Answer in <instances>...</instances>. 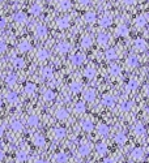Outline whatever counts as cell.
<instances>
[{
    "label": "cell",
    "mask_w": 149,
    "mask_h": 163,
    "mask_svg": "<svg viewBox=\"0 0 149 163\" xmlns=\"http://www.w3.org/2000/svg\"><path fill=\"white\" fill-rule=\"evenodd\" d=\"M34 34L37 38H46L47 34H49V29H47V26L46 25H43V24H38L37 26H35V29H34Z\"/></svg>",
    "instance_id": "1"
},
{
    "label": "cell",
    "mask_w": 149,
    "mask_h": 163,
    "mask_svg": "<svg viewBox=\"0 0 149 163\" xmlns=\"http://www.w3.org/2000/svg\"><path fill=\"white\" fill-rule=\"evenodd\" d=\"M56 25H58L59 29H67V27H69V25H71V17L69 16H61V17H59L56 20Z\"/></svg>",
    "instance_id": "2"
},
{
    "label": "cell",
    "mask_w": 149,
    "mask_h": 163,
    "mask_svg": "<svg viewBox=\"0 0 149 163\" xmlns=\"http://www.w3.org/2000/svg\"><path fill=\"white\" fill-rule=\"evenodd\" d=\"M84 61H85V55L81 54V52H76V54L71 56V63L75 67H78L81 64H84Z\"/></svg>",
    "instance_id": "3"
},
{
    "label": "cell",
    "mask_w": 149,
    "mask_h": 163,
    "mask_svg": "<svg viewBox=\"0 0 149 163\" xmlns=\"http://www.w3.org/2000/svg\"><path fill=\"white\" fill-rule=\"evenodd\" d=\"M115 34H117V37H128L130 29H128L127 25L120 24V25H118V27L115 29Z\"/></svg>",
    "instance_id": "4"
},
{
    "label": "cell",
    "mask_w": 149,
    "mask_h": 163,
    "mask_svg": "<svg viewBox=\"0 0 149 163\" xmlns=\"http://www.w3.org/2000/svg\"><path fill=\"white\" fill-rule=\"evenodd\" d=\"M41 76L44 80H51V78L54 77V69H52L51 67H42Z\"/></svg>",
    "instance_id": "5"
},
{
    "label": "cell",
    "mask_w": 149,
    "mask_h": 163,
    "mask_svg": "<svg viewBox=\"0 0 149 163\" xmlns=\"http://www.w3.org/2000/svg\"><path fill=\"white\" fill-rule=\"evenodd\" d=\"M69 48H71V46H69L68 42H59L58 44H56V51L59 52V54L61 55H66L67 52L69 51Z\"/></svg>",
    "instance_id": "6"
},
{
    "label": "cell",
    "mask_w": 149,
    "mask_h": 163,
    "mask_svg": "<svg viewBox=\"0 0 149 163\" xmlns=\"http://www.w3.org/2000/svg\"><path fill=\"white\" fill-rule=\"evenodd\" d=\"M98 24H100L101 27H110L112 25V17L110 15H103L102 17L100 18Z\"/></svg>",
    "instance_id": "7"
},
{
    "label": "cell",
    "mask_w": 149,
    "mask_h": 163,
    "mask_svg": "<svg viewBox=\"0 0 149 163\" xmlns=\"http://www.w3.org/2000/svg\"><path fill=\"white\" fill-rule=\"evenodd\" d=\"M147 41L143 38H136L135 39V48L139 52H144L147 50Z\"/></svg>",
    "instance_id": "8"
},
{
    "label": "cell",
    "mask_w": 149,
    "mask_h": 163,
    "mask_svg": "<svg viewBox=\"0 0 149 163\" xmlns=\"http://www.w3.org/2000/svg\"><path fill=\"white\" fill-rule=\"evenodd\" d=\"M102 105L106 107H114L115 106V98L110 94H103L102 95Z\"/></svg>",
    "instance_id": "9"
},
{
    "label": "cell",
    "mask_w": 149,
    "mask_h": 163,
    "mask_svg": "<svg viewBox=\"0 0 149 163\" xmlns=\"http://www.w3.org/2000/svg\"><path fill=\"white\" fill-rule=\"evenodd\" d=\"M97 42H98V44L102 47L107 46V43L110 42V35H109L107 33H100L97 37Z\"/></svg>",
    "instance_id": "10"
},
{
    "label": "cell",
    "mask_w": 149,
    "mask_h": 163,
    "mask_svg": "<svg viewBox=\"0 0 149 163\" xmlns=\"http://www.w3.org/2000/svg\"><path fill=\"white\" fill-rule=\"evenodd\" d=\"M126 64H127L130 68H136V67H139L140 60L136 55H130L127 59H126Z\"/></svg>",
    "instance_id": "11"
},
{
    "label": "cell",
    "mask_w": 149,
    "mask_h": 163,
    "mask_svg": "<svg viewBox=\"0 0 149 163\" xmlns=\"http://www.w3.org/2000/svg\"><path fill=\"white\" fill-rule=\"evenodd\" d=\"M55 116H56V119H59V120H67L68 119V116H69V112H68V110L67 108L60 107V108L56 110Z\"/></svg>",
    "instance_id": "12"
},
{
    "label": "cell",
    "mask_w": 149,
    "mask_h": 163,
    "mask_svg": "<svg viewBox=\"0 0 149 163\" xmlns=\"http://www.w3.org/2000/svg\"><path fill=\"white\" fill-rule=\"evenodd\" d=\"M131 155H132V158L136 159V161H141V159L144 158V155H145L144 149L143 148H135L133 150H132Z\"/></svg>",
    "instance_id": "13"
},
{
    "label": "cell",
    "mask_w": 149,
    "mask_h": 163,
    "mask_svg": "<svg viewBox=\"0 0 149 163\" xmlns=\"http://www.w3.org/2000/svg\"><path fill=\"white\" fill-rule=\"evenodd\" d=\"M80 44H81V47H84V48H90L92 44H93V39H92L90 35L85 34V35H83V38H81Z\"/></svg>",
    "instance_id": "14"
},
{
    "label": "cell",
    "mask_w": 149,
    "mask_h": 163,
    "mask_svg": "<svg viewBox=\"0 0 149 163\" xmlns=\"http://www.w3.org/2000/svg\"><path fill=\"white\" fill-rule=\"evenodd\" d=\"M135 24H136L137 27H144L145 25L148 24V16L145 15H139L136 18H135Z\"/></svg>",
    "instance_id": "15"
},
{
    "label": "cell",
    "mask_w": 149,
    "mask_h": 163,
    "mask_svg": "<svg viewBox=\"0 0 149 163\" xmlns=\"http://www.w3.org/2000/svg\"><path fill=\"white\" fill-rule=\"evenodd\" d=\"M29 13L32 16H39L42 13V5L39 3H34L29 7Z\"/></svg>",
    "instance_id": "16"
},
{
    "label": "cell",
    "mask_w": 149,
    "mask_h": 163,
    "mask_svg": "<svg viewBox=\"0 0 149 163\" xmlns=\"http://www.w3.org/2000/svg\"><path fill=\"white\" fill-rule=\"evenodd\" d=\"M26 15H25L24 12H16L15 15H13V21L16 22V24H20V25H22V24H25L26 22Z\"/></svg>",
    "instance_id": "17"
},
{
    "label": "cell",
    "mask_w": 149,
    "mask_h": 163,
    "mask_svg": "<svg viewBox=\"0 0 149 163\" xmlns=\"http://www.w3.org/2000/svg\"><path fill=\"white\" fill-rule=\"evenodd\" d=\"M81 128H83L84 132H92L94 129V124L90 119H84L81 122Z\"/></svg>",
    "instance_id": "18"
},
{
    "label": "cell",
    "mask_w": 149,
    "mask_h": 163,
    "mask_svg": "<svg viewBox=\"0 0 149 163\" xmlns=\"http://www.w3.org/2000/svg\"><path fill=\"white\" fill-rule=\"evenodd\" d=\"M33 142H34L35 146L42 148V146L46 145V138H44V136H42V134H34V137H33Z\"/></svg>",
    "instance_id": "19"
},
{
    "label": "cell",
    "mask_w": 149,
    "mask_h": 163,
    "mask_svg": "<svg viewBox=\"0 0 149 163\" xmlns=\"http://www.w3.org/2000/svg\"><path fill=\"white\" fill-rule=\"evenodd\" d=\"M17 82V74L16 73H8L7 77H5V84L8 86H15Z\"/></svg>",
    "instance_id": "20"
},
{
    "label": "cell",
    "mask_w": 149,
    "mask_h": 163,
    "mask_svg": "<svg viewBox=\"0 0 149 163\" xmlns=\"http://www.w3.org/2000/svg\"><path fill=\"white\" fill-rule=\"evenodd\" d=\"M105 58L107 59V60H118V52L115 48H107L105 52Z\"/></svg>",
    "instance_id": "21"
},
{
    "label": "cell",
    "mask_w": 149,
    "mask_h": 163,
    "mask_svg": "<svg viewBox=\"0 0 149 163\" xmlns=\"http://www.w3.org/2000/svg\"><path fill=\"white\" fill-rule=\"evenodd\" d=\"M55 98H56V93L54 90H51V89H47V90L43 91V99L46 100V102H51Z\"/></svg>",
    "instance_id": "22"
},
{
    "label": "cell",
    "mask_w": 149,
    "mask_h": 163,
    "mask_svg": "<svg viewBox=\"0 0 149 163\" xmlns=\"http://www.w3.org/2000/svg\"><path fill=\"white\" fill-rule=\"evenodd\" d=\"M97 132H98V134H100V136L106 137L109 134V132H110V128H109L107 124H98Z\"/></svg>",
    "instance_id": "23"
},
{
    "label": "cell",
    "mask_w": 149,
    "mask_h": 163,
    "mask_svg": "<svg viewBox=\"0 0 149 163\" xmlns=\"http://www.w3.org/2000/svg\"><path fill=\"white\" fill-rule=\"evenodd\" d=\"M114 141L117 142L118 145H124L126 141H127V136H126V133H123V132H119V133L115 134Z\"/></svg>",
    "instance_id": "24"
},
{
    "label": "cell",
    "mask_w": 149,
    "mask_h": 163,
    "mask_svg": "<svg viewBox=\"0 0 149 163\" xmlns=\"http://www.w3.org/2000/svg\"><path fill=\"white\" fill-rule=\"evenodd\" d=\"M95 69L93 68V67H86L85 69H84V77L88 78V80H93V78L95 77Z\"/></svg>",
    "instance_id": "25"
},
{
    "label": "cell",
    "mask_w": 149,
    "mask_h": 163,
    "mask_svg": "<svg viewBox=\"0 0 149 163\" xmlns=\"http://www.w3.org/2000/svg\"><path fill=\"white\" fill-rule=\"evenodd\" d=\"M72 8V3L71 0H59V9L66 12V11H69Z\"/></svg>",
    "instance_id": "26"
},
{
    "label": "cell",
    "mask_w": 149,
    "mask_h": 163,
    "mask_svg": "<svg viewBox=\"0 0 149 163\" xmlns=\"http://www.w3.org/2000/svg\"><path fill=\"white\" fill-rule=\"evenodd\" d=\"M69 89H71V91L73 93V94H78V93L83 90V85H81V82H78V81H73V82L69 84Z\"/></svg>",
    "instance_id": "27"
},
{
    "label": "cell",
    "mask_w": 149,
    "mask_h": 163,
    "mask_svg": "<svg viewBox=\"0 0 149 163\" xmlns=\"http://www.w3.org/2000/svg\"><path fill=\"white\" fill-rule=\"evenodd\" d=\"M66 134H67L66 128H63V127H58V128H55V129H54V136H55V138L61 140V138H64V137H66Z\"/></svg>",
    "instance_id": "28"
},
{
    "label": "cell",
    "mask_w": 149,
    "mask_h": 163,
    "mask_svg": "<svg viewBox=\"0 0 149 163\" xmlns=\"http://www.w3.org/2000/svg\"><path fill=\"white\" fill-rule=\"evenodd\" d=\"M109 73H110L111 76H114V77H118V76H120V73H122V68H120L118 64H111L110 68H109Z\"/></svg>",
    "instance_id": "29"
},
{
    "label": "cell",
    "mask_w": 149,
    "mask_h": 163,
    "mask_svg": "<svg viewBox=\"0 0 149 163\" xmlns=\"http://www.w3.org/2000/svg\"><path fill=\"white\" fill-rule=\"evenodd\" d=\"M49 56H50V52L47 51L46 48H41V50H38V51H37V58H38L39 61L47 60V59H49Z\"/></svg>",
    "instance_id": "30"
},
{
    "label": "cell",
    "mask_w": 149,
    "mask_h": 163,
    "mask_svg": "<svg viewBox=\"0 0 149 163\" xmlns=\"http://www.w3.org/2000/svg\"><path fill=\"white\" fill-rule=\"evenodd\" d=\"M133 132L137 137H143L145 134V127L141 124V123H137V124L133 127Z\"/></svg>",
    "instance_id": "31"
},
{
    "label": "cell",
    "mask_w": 149,
    "mask_h": 163,
    "mask_svg": "<svg viewBox=\"0 0 149 163\" xmlns=\"http://www.w3.org/2000/svg\"><path fill=\"white\" fill-rule=\"evenodd\" d=\"M24 90H25V93H26L28 95H32V94H34L35 93V90H37V85H35L34 82H26Z\"/></svg>",
    "instance_id": "32"
},
{
    "label": "cell",
    "mask_w": 149,
    "mask_h": 163,
    "mask_svg": "<svg viewBox=\"0 0 149 163\" xmlns=\"http://www.w3.org/2000/svg\"><path fill=\"white\" fill-rule=\"evenodd\" d=\"M12 63H13V67L17 69H21L25 67V60L22 58H20V56H16V58L12 59Z\"/></svg>",
    "instance_id": "33"
},
{
    "label": "cell",
    "mask_w": 149,
    "mask_h": 163,
    "mask_svg": "<svg viewBox=\"0 0 149 163\" xmlns=\"http://www.w3.org/2000/svg\"><path fill=\"white\" fill-rule=\"evenodd\" d=\"M7 100L9 103H17L18 102V94L16 91H8L7 95H5Z\"/></svg>",
    "instance_id": "34"
},
{
    "label": "cell",
    "mask_w": 149,
    "mask_h": 163,
    "mask_svg": "<svg viewBox=\"0 0 149 163\" xmlns=\"http://www.w3.org/2000/svg\"><path fill=\"white\" fill-rule=\"evenodd\" d=\"M89 153H90V145L89 144L80 145V148H78V154H80L81 157H86Z\"/></svg>",
    "instance_id": "35"
},
{
    "label": "cell",
    "mask_w": 149,
    "mask_h": 163,
    "mask_svg": "<svg viewBox=\"0 0 149 163\" xmlns=\"http://www.w3.org/2000/svg\"><path fill=\"white\" fill-rule=\"evenodd\" d=\"M95 20H97V15H95L94 12H86L85 15H84V21L88 22V24H93L95 22Z\"/></svg>",
    "instance_id": "36"
},
{
    "label": "cell",
    "mask_w": 149,
    "mask_h": 163,
    "mask_svg": "<svg viewBox=\"0 0 149 163\" xmlns=\"http://www.w3.org/2000/svg\"><path fill=\"white\" fill-rule=\"evenodd\" d=\"M84 99H85L86 102H93L95 99V91L93 89H88V90L84 93Z\"/></svg>",
    "instance_id": "37"
},
{
    "label": "cell",
    "mask_w": 149,
    "mask_h": 163,
    "mask_svg": "<svg viewBox=\"0 0 149 163\" xmlns=\"http://www.w3.org/2000/svg\"><path fill=\"white\" fill-rule=\"evenodd\" d=\"M139 81H136V80H130L127 82V85H126V89H127L128 91H135V90H137L139 89Z\"/></svg>",
    "instance_id": "38"
},
{
    "label": "cell",
    "mask_w": 149,
    "mask_h": 163,
    "mask_svg": "<svg viewBox=\"0 0 149 163\" xmlns=\"http://www.w3.org/2000/svg\"><path fill=\"white\" fill-rule=\"evenodd\" d=\"M132 107H133V102L132 100H124V102L120 103V110L123 112H130Z\"/></svg>",
    "instance_id": "39"
},
{
    "label": "cell",
    "mask_w": 149,
    "mask_h": 163,
    "mask_svg": "<svg viewBox=\"0 0 149 163\" xmlns=\"http://www.w3.org/2000/svg\"><path fill=\"white\" fill-rule=\"evenodd\" d=\"M73 111L76 112V114H84V112L86 111L85 102H77L75 105V107H73Z\"/></svg>",
    "instance_id": "40"
},
{
    "label": "cell",
    "mask_w": 149,
    "mask_h": 163,
    "mask_svg": "<svg viewBox=\"0 0 149 163\" xmlns=\"http://www.w3.org/2000/svg\"><path fill=\"white\" fill-rule=\"evenodd\" d=\"M30 48H32V46H30V43L28 41H22V42H20L18 43V50H20V52H28V51H30Z\"/></svg>",
    "instance_id": "41"
},
{
    "label": "cell",
    "mask_w": 149,
    "mask_h": 163,
    "mask_svg": "<svg viewBox=\"0 0 149 163\" xmlns=\"http://www.w3.org/2000/svg\"><path fill=\"white\" fill-rule=\"evenodd\" d=\"M16 161L22 163V162H26L28 161V153L25 150H18L17 154H16Z\"/></svg>",
    "instance_id": "42"
},
{
    "label": "cell",
    "mask_w": 149,
    "mask_h": 163,
    "mask_svg": "<svg viewBox=\"0 0 149 163\" xmlns=\"http://www.w3.org/2000/svg\"><path fill=\"white\" fill-rule=\"evenodd\" d=\"M54 161L58 162V163H67V161H68V155H67L66 153H58V154H55Z\"/></svg>",
    "instance_id": "43"
},
{
    "label": "cell",
    "mask_w": 149,
    "mask_h": 163,
    "mask_svg": "<svg viewBox=\"0 0 149 163\" xmlns=\"http://www.w3.org/2000/svg\"><path fill=\"white\" fill-rule=\"evenodd\" d=\"M11 128L15 132H20L22 129V123L20 122L18 119H13L12 122H11Z\"/></svg>",
    "instance_id": "44"
},
{
    "label": "cell",
    "mask_w": 149,
    "mask_h": 163,
    "mask_svg": "<svg viewBox=\"0 0 149 163\" xmlns=\"http://www.w3.org/2000/svg\"><path fill=\"white\" fill-rule=\"evenodd\" d=\"M28 124L30 125V127H37L39 124V119L37 115H30L29 117H28Z\"/></svg>",
    "instance_id": "45"
},
{
    "label": "cell",
    "mask_w": 149,
    "mask_h": 163,
    "mask_svg": "<svg viewBox=\"0 0 149 163\" xmlns=\"http://www.w3.org/2000/svg\"><path fill=\"white\" fill-rule=\"evenodd\" d=\"M97 153L101 154V155L106 154L107 153V145H106L105 142H100V144H97Z\"/></svg>",
    "instance_id": "46"
},
{
    "label": "cell",
    "mask_w": 149,
    "mask_h": 163,
    "mask_svg": "<svg viewBox=\"0 0 149 163\" xmlns=\"http://www.w3.org/2000/svg\"><path fill=\"white\" fill-rule=\"evenodd\" d=\"M7 51V43L4 41H0V54H4Z\"/></svg>",
    "instance_id": "47"
},
{
    "label": "cell",
    "mask_w": 149,
    "mask_h": 163,
    "mask_svg": "<svg viewBox=\"0 0 149 163\" xmlns=\"http://www.w3.org/2000/svg\"><path fill=\"white\" fill-rule=\"evenodd\" d=\"M5 25H7V20L4 17H0V29H4Z\"/></svg>",
    "instance_id": "48"
},
{
    "label": "cell",
    "mask_w": 149,
    "mask_h": 163,
    "mask_svg": "<svg viewBox=\"0 0 149 163\" xmlns=\"http://www.w3.org/2000/svg\"><path fill=\"white\" fill-rule=\"evenodd\" d=\"M78 3H80L81 5H89L92 3V0H78Z\"/></svg>",
    "instance_id": "49"
},
{
    "label": "cell",
    "mask_w": 149,
    "mask_h": 163,
    "mask_svg": "<svg viewBox=\"0 0 149 163\" xmlns=\"http://www.w3.org/2000/svg\"><path fill=\"white\" fill-rule=\"evenodd\" d=\"M102 163H115V161L112 158H106V159H103Z\"/></svg>",
    "instance_id": "50"
},
{
    "label": "cell",
    "mask_w": 149,
    "mask_h": 163,
    "mask_svg": "<svg viewBox=\"0 0 149 163\" xmlns=\"http://www.w3.org/2000/svg\"><path fill=\"white\" fill-rule=\"evenodd\" d=\"M123 1H124L126 5H132L135 3V0H123Z\"/></svg>",
    "instance_id": "51"
},
{
    "label": "cell",
    "mask_w": 149,
    "mask_h": 163,
    "mask_svg": "<svg viewBox=\"0 0 149 163\" xmlns=\"http://www.w3.org/2000/svg\"><path fill=\"white\" fill-rule=\"evenodd\" d=\"M4 157H5V154H4V151L1 150V149H0V162L3 161V159H4Z\"/></svg>",
    "instance_id": "52"
},
{
    "label": "cell",
    "mask_w": 149,
    "mask_h": 163,
    "mask_svg": "<svg viewBox=\"0 0 149 163\" xmlns=\"http://www.w3.org/2000/svg\"><path fill=\"white\" fill-rule=\"evenodd\" d=\"M34 163H47V161H44V159H37Z\"/></svg>",
    "instance_id": "53"
},
{
    "label": "cell",
    "mask_w": 149,
    "mask_h": 163,
    "mask_svg": "<svg viewBox=\"0 0 149 163\" xmlns=\"http://www.w3.org/2000/svg\"><path fill=\"white\" fill-rule=\"evenodd\" d=\"M4 134V127H0V137H3Z\"/></svg>",
    "instance_id": "54"
},
{
    "label": "cell",
    "mask_w": 149,
    "mask_h": 163,
    "mask_svg": "<svg viewBox=\"0 0 149 163\" xmlns=\"http://www.w3.org/2000/svg\"><path fill=\"white\" fill-rule=\"evenodd\" d=\"M1 107H3V100L0 99V108H1Z\"/></svg>",
    "instance_id": "55"
},
{
    "label": "cell",
    "mask_w": 149,
    "mask_h": 163,
    "mask_svg": "<svg viewBox=\"0 0 149 163\" xmlns=\"http://www.w3.org/2000/svg\"><path fill=\"white\" fill-rule=\"evenodd\" d=\"M5 1V0H0V3H4Z\"/></svg>",
    "instance_id": "56"
},
{
    "label": "cell",
    "mask_w": 149,
    "mask_h": 163,
    "mask_svg": "<svg viewBox=\"0 0 149 163\" xmlns=\"http://www.w3.org/2000/svg\"><path fill=\"white\" fill-rule=\"evenodd\" d=\"M111 1H115V0H111Z\"/></svg>",
    "instance_id": "57"
}]
</instances>
